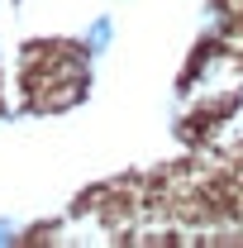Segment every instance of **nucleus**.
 <instances>
[{
  "label": "nucleus",
  "mask_w": 243,
  "mask_h": 248,
  "mask_svg": "<svg viewBox=\"0 0 243 248\" xmlns=\"http://www.w3.org/2000/svg\"><path fill=\"white\" fill-rule=\"evenodd\" d=\"M110 38H115V24H110V19H95L91 29H86V48H81V53H105V48H110Z\"/></svg>",
  "instance_id": "f257e3e1"
}]
</instances>
